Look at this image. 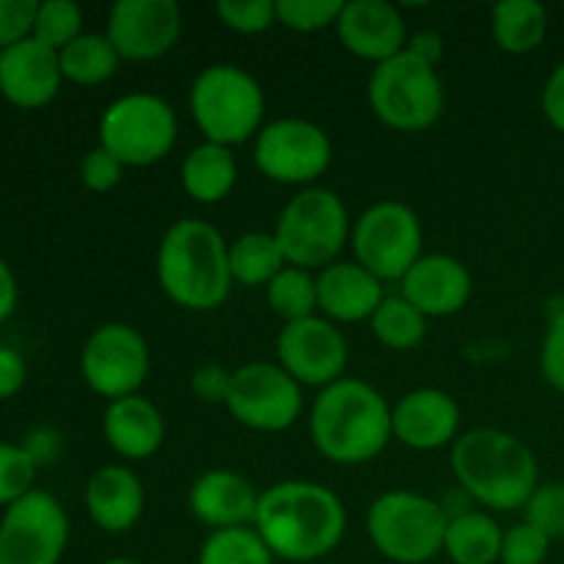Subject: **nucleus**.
<instances>
[{
    "instance_id": "obj_1",
    "label": "nucleus",
    "mask_w": 564,
    "mask_h": 564,
    "mask_svg": "<svg viewBox=\"0 0 564 564\" xmlns=\"http://www.w3.org/2000/svg\"><path fill=\"white\" fill-rule=\"evenodd\" d=\"M253 529L275 560L314 562L341 543L347 512L339 496L325 485L290 479L259 494Z\"/></svg>"
},
{
    "instance_id": "obj_2",
    "label": "nucleus",
    "mask_w": 564,
    "mask_h": 564,
    "mask_svg": "<svg viewBox=\"0 0 564 564\" xmlns=\"http://www.w3.org/2000/svg\"><path fill=\"white\" fill-rule=\"evenodd\" d=\"M308 430L319 455L339 466L375 460L394 438L386 397L356 378H341L319 389L308 413Z\"/></svg>"
},
{
    "instance_id": "obj_3",
    "label": "nucleus",
    "mask_w": 564,
    "mask_h": 564,
    "mask_svg": "<svg viewBox=\"0 0 564 564\" xmlns=\"http://www.w3.org/2000/svg\"><path fill=\"white\" fill-rule=\"evenodd\" d=\"M452 474L466 496L496 512L523 510L540 485L534 452L505 430L482 427L452 444Z\"/></svg>"
},
{
    "instance_id": "obj_4",
    "label": "nucleus",
    "mask_w": 564,
    "mask_h": 564,
    "mask_svg": "<svg viewBox=\"0 0 564 564\" xmlns=\"http://www.w3.org/2000/svg\"><path fill=\"white\" fill-rule=\"evenodd\" d=\"M158 281L165 295L191 312H213L229 297V246L207 220L182 218L160 240Z\"/></svg>"
},
{
    "instance_id": "obj_5",
    "label": "nucleus",
    "mask_w": 564,
    "mask_h": 564,
    "mask_svg": "<svg viewBox=\"0 0 564 564\" xmlns=\"http://www.w3.org/2000/svg\"><path fill=\"white\" fill-rule=\"evenodd\" d=\"M191 113L209 143L226 149L246 143L262 127V86L240 66L213 64L193 80Z\"/></svg>"
},
{
    "instance_id": "obj_6",
    "label": "nucleus",
    "mask_w": 564,
    "mask_h": 564,
    "mask_svg": "<svg viewBox=\"0 0 564 564\" xmlns=\"http://www.w3.org/2000/svg\"><path fill=\"white\" fill-rule=\"evenodd\" d=\"M444 505L411 490H391L372 501L367 512V534L380 556L397 564H424L444 554Z\"/></svg>"
},
{
    "instance_id": "obj_7",
    "label": "nucleus",
    "mask_w": 564,
    "mask_h": 564,
    "mask_svg": "<svg viewBox=\"0 0 564 564\" xmlns=\"http://www.w3.org/2000/svg\"><path fill=\"white\" fill-rule=\"evenodd\" d=\"M286 264L303 270L328 268L350 240L345 202L325 187H306L290 198L273 229Z\"/></svg>"
},
{
    "instance_id": "obj_8",
    "label": "nucleus",
    "mask_w": 564,
    "mask_h": 564,
    "mask_svg": "<svg viewBox=\"0 0 564 564\" xmlns=\"http://www.w3.org/2000/svg\"><path fill=\"white\" fill-rule=\"evenodd\" d=\"M367 94L375 116L397 132H422L444 113L438 72L408 50L375 66Z\"/></svg>"
},
{
    "instance_id": "obj_9",
    "label": "nucleus",
    "mask_w": 564,
    "mask_h": 564,
    "mask_svg": "<svg viewBox=\"0 0 564 564\" xmlns=\"http://www.w3.org/2000/svg\"><path fill=\"white\" fill-rule=\"evenodd\" d=\"M176 143V116L154 94H127L110 102L99 119V147L108 149L124 169L160 163Z\"/></svg>"
},
{
    "instance_id": "obj_10",
    "label": "nucleus",
    "mask_w": 564,
    "mask_h": 564,
    "mask_svg": "<svg viewBox=\"0 0 564 564\" xmlns=\"http://www.w3.org/2000/svg\"><path fill=\"white\" fill-rule=\"evenodd\" d=\"M352 253L380 281H402L424 257L419 215L402 202H378L352 226Z\"/></svg>"
},
{
    "instance_id": "obj_11",
    "label": "nucleus",
    "mask_w": 564,
    "mask_h": 564,
    "mask_svg": "<svg viewBox=\"0 0 564 564\" xmlns=\"http://www.w3.org/2000/svg\"><path fill=\"white\" fill-rule=\"evenodd\" d=\"M303 386L279 364L251 361L235 369L226 408L237 424L257 433L290 430L303 413Z\"/></svg>"
},
{
    "instance_id": "obj_12",
    "label": "nucleus",
    "mask_w": 564,
    "mask_h": 564,
    "mask_svg": "<svg viewBox=\"0 0 564 564\" xmlns=\"http://www.w3.org/2000/svg\"><path fill=\"white\" fill-rule=\"evenodd\" d=\"M334 147L323 127L306 119H279L259 130L253 165L279 185H308L328 171Z\"/></svg>"
},
{
    "instance_id": "obj_13",
    "label": "nucleus",
    "mask_w": 564,
    "mask_h": 564,
    "mask_svg": "<svg viewBox=\"0 0 564 564\" xmlns=\"http://www.w3.org/2000/svg\"><path fill=\"white\" fill-rule=\"evenodd\" d=\"M149 367L152 356L147 339L127 323L99 325L83 345V380L94 394L110 402L138 394Z\"/></svg>"
},
{
    "instance_id": "obj_14",
    "label": "nucleus",
    "mask_w": 564,
    "mask_h": 564,
    "mask_svg": "<svg viewBox=\"0 0 564 564\" xmlns=\"http://www.w3.org/2000/svg\"><path fill=\"white\" fill-rule=\"evenodd\" d=\"M69 543V521L58 501L31 490L6 507L0 521V564H58Z\"/></svg>"
},
{
    "instance_id": "obj_15",
    "label": "nucleus",
    "mask_w": 564,
    "mask_h": 564,
    "mask_svg": "<svg viewBox=\"0 0 564 564\" xmlns=\"http://www.w3.org/2000/svg\"><path fill=\"white\" fill-rule=\"evenodd\" d=\"M275 356L279 367L297 383L325 389L345 378L350 347L345 334L330 319L314 314L308 319L284 325L275 339Z\"/></svg>"
},
{
    "instance_id": "obj_16",
    "label": "nucleus",
    "mask_w": 564,
    "mask_h": 564,
    "mask_svg": "<svg viewBox=\"0 0 564 564\" xmlns=\"http://www.w3.org/2000/svg\"><path fill=\"white\" fill-rule=\"evenodd\" d=\"M182 9L174 0H119L108 14L105 36L127 61H154L176 47Z\"/></svg>"
},
{
    "instance_id": "obj_17",
    "label": "nucleus",
    "mask_w": 564,
    "mask_h": 564,
    "mask_svg": "<svg viewBox=\"0 0 564 564\" xmlns=\"http://www.w3.org/2000/svg\"><path fill=\"white\" fill-rule=\"evenodd\" d=\"M341 47L375 66L405 53L408 31L400 11L386 0H352L336 20Z\"/></svg>"
},
{
    "instance_id": "obj_18",
    "label": "nucleus",
    "mask_w": 564,
    "mask_h": 564,
    "mask_svg": "<svg viewBox=\"0 0 564 564\" xmlns=\"http://www.w3.org/2000/svg\"><path fill=\"white\" fill-rule=\"evenodd\" d=\"M391 430H394V438L408 449H441V446L457 441L460 408L446 391L416 389L394 405Z\"/></svg>"
},
{
    "instance_id": "obj_19",
    "label": "nucleus",
    "mask_w": 564,
    "mask_h": 564,
    "mask_svg": "<svg viewBox=\"0 0 564 564\" xmlns=\"http://www.w3.org/2000/svg\"><path fill=\"white\" fill-rule=\"evenodd\" d=\"M402 297L424 317H452L471 297V273L449 253H427L405 273Z\"/></svg>"
},
{
    "instance_id": "obj_20",
    "label": "nucleus",
    "mask_w": 564,
    "mask_h": 564,
    "mask_svg": "<svg viewBox=\"0 0 564 564\" xmlns=\"http://www.w3.org/2000/svg\"><path fill=\"white\" fill-rule=\"evenodd\" d=\"M61 64L58 53L36 39L6 47L0 55V94L17 108H42L58 94Z\"/></svg>"
},
{
    "instance_id": "obj_21",
    "label": "nucleus",
    "mask_w": 564,
    "mask_h": 564,
    "mask_svg": "<svg viewBox=\"0 0 564 564\" xmlns=\"http://www.w3.org/2000/svg\"><path fill=\"white\" fill-rule=\"evenodd\" d=\"M187 507L213 532L220 529L253 527L257 521L259 494L246 477L235 471H207L193 482L187 494Z\"/></svg>"
},
{
    "instance_id": "obj_22",
    "label": "nucleus",
    "mask_w": 564,
    "mask_h": 564,
    "mask_svg": "<svg viewBox=\"0 0 564 564\" xmlns=\"http://www.w3.org/2000/svg\"><path fill=\"white\" fill-rule=\"evenodd\" d=\"M383 303V281L358 262H334L317 275V306L330 323L372 319Z\"/></svg>"
},
{
    "instance_id": "obj_23",
    "label": "nucleus",
    "mask_w": 564,
    "mask_h": 564,
    "mask_svg": "<svg viewBox=\"0 0 564 564\" xmlns=\"http://www.w3.org/2000/svg\"><path fill=\"white\" fill-rule=\"evenodd\" d=\"M147 490L127 466H102L86 485V510L108 534H124L141 521Z\"/></svg>"
},
{
    "instance_id": "obj_24",
    "label": "nucleus",
    "mask_w": 564,
    "mask_h": 564,
    "mask_svg": "<svg viewBox=\"0 0 564 564\" xmlns=\"http://www.w3.org/2000/svg\"><path fill=\"white\" fill-rule=\"evenodd\" d=\"M102 433L110 449L124 460H147L163 446L165 422L158 408L141 394L108 402Z\"/></svg>"
},
{
    "instance_id": "obj_25",
    "label": "nucleus",
    "mask_w": 564,
    "mask_h": 564,
    "mask_svg": "<svg viewBox=\"0 0 564 564\" xmlns=\"http://www.w3.org/2000/svg\"><path fill=\"white\" fill-rule=\"evenodd\" d=\"M237 160L231 149L204 141L182 160V187L198 204H218L235 191Z\"/></svg>"
},
{
    "instance_id": "obj_26",
    "label": "nucleus",
    "mask_w": 564,
    "mask_h": 564,
    "mask_svg": "<svg viewBox=\"0 0 564 564\" xmlns=\"http://www.w3.org/2000/svg\"><path fill=\"white\" fill-rule=\"evenodd\" d=\"M490 31L499 50L510 55H529L549 33V11L538 0H501L490 14Z\"/></svg>"
},
{
    "instance_id": "obj_27",
    "label": "nucleus",
    "mask_w": 564,
    "mask_h": 564,
    "mask_svg": "<svg viewBox=\"0 0 564 564\" xmlns=\"http://www.w3.org/2000/svg\"><path fill=\"white\" fill-rule=\"evenodd\" d=\"M501 540L505 532L488 512L468 510L452 516L446 523L444 554L455 564H496L501 556Z\"/></svg>"
},
{
    "instance_id": "obj_28",
    "label": "nucleus",
    "mask_w": 564,
    "mask_h": 564,
    "mask_svg": "<svg viewBox=\"0 0 564 564\" xmlns=\"http://www.w3.org/2000/svg\"><path fill=\"white\" fill-rule=\"evenodd\" d=\"M284 268L286 259L273 231H248L229 246V270L237 284L268 286Z\"/></svg>"
},
{
    "instance_id": "obj_29",
    "label": "nucleus",
    "mask_w": 564,
    "mask_h": 564,
    "mask_svg": "<svg viewBox=\"0 0 564 564\" xmlns=\"http://www.w3.org/2000/svg\"><path fill=\"white\" fill-rule=\"evenodd\" d=\"M58 64L64 80L77 83V86H99L116 75L121 55L116 53L105 33H83L69 47L61 50Z\"/></svg>"
},
{
    "instance_id": "obj_30",
    "label": "nucleus",
    "mask_w": 564,
    "mask_h": 564,
    "mask_svg": "<svg viewBox=\"0 0 564 564\" xmlns=\"http://www.w3.org/2000/svg\"><path fill=\"white\" fill-rule=\"evenodd\" d=\"M372 334L389 350H413L427 336V317L405 297H383L372 314Z\"/></svg>"
},
{
    "instance_id": "obj_31",
    "label": "nucleus",
    "mask_w": 564,
    "mask_h": 564,
    "mask_svg": "<svg viewBox=\"0 0 564 564\" xmlns=\"http://www.w3.org/2000/svg\"><path fill=\"white\" fill-rule=\"evenodd\" d=\"M268 306L273 308L275 317L284 319L286 325L297 319H308L317 312V279L308 270L286 264L268 286Z\"/></svg>"
},
{
    "instance_id": "obj_32",
    "label": "nucleus",
    "mask_w": 564,
    "mask_h": 564,
    "mask_svg": "<svg viewBox=\"0 0 564 564\" xmlns=\"http://www.w3.org/2000/svg\"><path fill=\"white\" fill-rule=\"evenodd\" d=\"M275 556L253 527L220 529L204 540L196 564H273Z\"/></svg>"
},
{
    "instance_id": "obj_33",
    "label": "nucleus",
    "mask_w": 564,
    "mask_h": 564,
    "mask_svg": "<svg viewBox=\"0 0 564 564\" xmlns=\"http://www.w3.org/2000/svg\"><path fill=\"white\" fill-rule=\"evenodd\" d=\"M77 36H83L80 6L72 3V0H44V3H39L36 22H33V39L36 42L61 53Z\"/></svg>"
},
{
    "instance_id": "obj_34",
    "label": "nucleus",
    "mask_w": 564,
    "mask_h": 564,
    "mask_svg": "<svg viewBox=\"0 0 564 564\" xmlns=\"http://www.w3.org/2000/svg\"><path fill=\"white\" fill-rule=\"evenodd\" d=\"M345 3L341 0H275V17L290 31L317 33L339 20Z\"/></svg>"
},
{
    "instance_id": "obj_35",
    "label": "nucleus",
    "mask_w": 564,
    "mask_h": 564,
    "mask_svg": "<svg viewBox=\"0 0 564 564\" xmlns=\"http://www.w3.org/2000/svg\"><path fill=\"white\" fill-rule=\"evenodd\" d=\"M36 463L22 446L0 444V505L11 507L33 490Z\"/></svg>"
},
{
    "instance_id": "obj_36",
    "label": "nucleus",
    "mask_w": 564,
    "mask_h": 564,
    "mask_svg": "<svg viewBox=\"0 0 564 564\" xmlns=\"http://www.w3.org/2000/svg\"><path fill=\"white\" fill-rule=\"evenodd\" d=\"M215 14L229 31L242 33V36H257L279 22L275 0H220L215 6Z\"/></svg>"
},
{
    "instance_id": "obj_37",
    "label": "nucleus",
    "mask_w": 564,
    "mask_h": 564,
    "mask_svg": "<svg viewBox=\"0 0 564 564\" xmlns=\"http://www.w3.org/2000/svg\"><path fill=\"white\" fill-rule=\"evenodd\" d=\"M523 512H527V523H532L534 529H540L551 543H554V540H562L564 538V482L538 485V490H534L532 499L527 501Z\"/></svg>"
},
{
    "instance_id": "obj_38",
    "label": "nucleus",
    "mask_w": 564,
    "mask_h": 564,
    "mask_svg": "<svg viewBox=\"0 0 564 564\" xmlns=\"http://www.w3.org/2000/svg\"><path fill=\"white\" fill-rule=\"evenodd\" d=\"M545 314H549V330L540 350V372L551 389L564 394V297L551 301Z\"/></svg>"
},
{
    "instance_id": "obj_39",
    "label": "nucleus",
    "mask_w": 564,
    "mask_h": 564,
    "mask_svg": "<svg viewBox=\"0 0 564 564\" xmlns=\"http://www.w3.org/2000/svg\"><path fill=\"white\" fill-rule=\"evenodd\" d=\"M551 540L532 523H516L505 532L501 540V564H543L549 560Z\"/></svg>"
},
{
    "instance_id": "obj_40",
    "label": "nucleus",
    "mask_w": 564,
    "mask_h": 564,
    "mask_svg": "<svg viewBox=\"0 0 564 564\" xmlns=\"http://www.w3.org/2000/svg\"><path fill=\"white\" fill-rule=\"evenodd\" d=\"M36 11V0H0V50L33 36Z\"/></svg>"
},
{
    "instance_id": "obj_41",
    "label": "nucleus",
    "mask_w": 564,
    "mask_h": 564,
    "mask_svg": "<svg viewBox=\"0 0 564 564\" xmlns=\"http://www.w3.org/2000/svg\"><path fill=\"white\" fill-rule=\"evenodd\" d=\"M121 174H124V163L102 147L91 149L80 163V182L94 193L113 191L121 182Z\"/></svg>"
},
{
    "instance_id": "obj_42",
    "label": "nucleus",
    "mask_w": 564,
    "mask_h": 564,
    "mask_svg": "<svg viewBox=\"0 0 564 564\" xmlns=\"http://www.w3.org/2000/svg\"><path fill=\"white\" fill-rule=\"evenodd\" d=\"M231 375L226 367H218V364H204L196 372L191 375V389L193 394L202 402H224L229 400L231 391Z\"/></svg>"
},
{
    "instance_id": "obj_43",
    "label": "nucleus",
    "mask_w": 564,
    "mask_h": 564,
    "mask_svg": "<svg viewBox=\"0 0 564 564\" xmlns=\"http://www.w3.org/2000/svg\"><path fill=\"white\" fill-rule=\"evenodd\" d=\"M25 361L11 347H0V400H9L25 386Z\"/></svg>"
},
{
    "instance_id": "obj_44",
    "label": "nucleus",
    "mask_w": 564,
    "mask_h": 564,
    "mask_svg": "<svg viewBox=\"0 0 564 564\" xmlns=\"http://www.w3.org/2000/svg\"><path fill=\"white\" fill-rule=\"evenodd\" d=\"M543 113L551 121V127L564 132V61L551 72L543 88Z\"/></svg>"
},
{
    "instance_id": "obj_45",
    "label": "nucleus",
    "mask_w": 564,
    "mask_h": 564,
    "mask_svg": "<svg viewBox=\"0 0 564 564\" xmlns=\"http://www.w3.org/2000/svg\"><path fill=\"white\" fill-rule=\"evenodd\" d=\"M22 449L33 457V463H36V466H47V463H53L55 457H58L61 435L53 433V430H47V427L33 430V433L25 438V444H22Z\"/></svg>"
},
{
    "instance_id": "obj_46",
    "label": "nucleus",
    "mask_w": 564,
    "mask_h": 564,
    "mask_svg": "<svg viewBox=\"0 0 564 564\" xmlns=\"http://www.w3.org/2000/svg\"><path fill=\"white\" fill-rule=\"evenodd\" d=\"M405 50L411 55H416L419 61H424V64L435 66L441 61V55H444V39L433 31H422V33H416V36L408 39Z\"/></svg>"
},
{
    "instance_id": "obj_47",
    "label": "nucleus",
    "mask_w": 564,
    "mask_h": 564,
    "mask_svg": "<svg viewBox=\"0 0 564 564\" xmlns=\"http://www.w3.org/2000/svg\"><path fill=\"white\" fill-rule=\"evenodd\" d=\"M17 308V281H14V273H11L9 264L0 259V323H6V319L14 314Z\"/></svg>"
},
{
    "instance_id": "obj_48",
    "label": "nucleus",
    "mask_w": 564,
    "mask_h": 564,
    "mask_svg": "<svg viewBox=\"0 0 564 564\" xmlns=\"http://www.w3.org/2000/svg\"><path fill=\"white\" fill-rule=\"evenodd\" d=\"M102 564H141V562H135V560H108Z\"/></svg>"
},
{
    "instance_id": "obj_49",
    "label": "nucleus",
    "mask_w": 564,
    "mask_h": 564,
    "mask_svg": "<svg viewBox=\"0 0 564 564\" xmlns=\"http://www.w3.org/2000/svg\"><path fill=\"white\" fill-rule=\"evenodd\" d=\"M0 55H3V50H0Z\"/></svg>"
}]
</instances>
